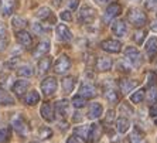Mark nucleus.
<instances>
[{
	"label": "nucleus",
	"instance_id": "obj_48",
	"mask_svg": "<svg viewBox=\"0 0 157 143\" xmlns=\"http://www.w3.org/2000/svg\"><path fill=\"white\" fill-rule=\"evenodd\" d=\"M6 31H7V27H6V24L0 21V37H4Z\"/></svg>",
	"mask_w": 157,
	"mask_h": 143
},
{
	"label": "nucleus",
	"instance_id": "obj_54",
	"mask_svg": "<svg viewBox=\"0 0 157 143\" xmlns=\"http://www.w3.org/2000/svg\"><path fill=\"white\" fill-rule=\"evenodd\" d=\"M0 71H2V64H0Z\"/></svg>",
	"mask_w": 157,
	"mask_h": 143
},
{
	"label": "nucleus",
	"instance_id": "obj_43",
	"mask_svg": "<svg viewBox=\"0 0 157 143\" xmlns=\"http://www.w3.org/2000/svg\"><path fill=\"white\" fill-rule=\"evenodd\" d=\"M61 18L64 20V21H71L72 20V16H71V11L65 10V11H62L61 13Z\"/></svg>",
	"mask_w": 157,
	"mask_h": 143
},
{
	"label": "nucleus",
	"instance_id": "obj_52",
	"mask_svg": "<svg viewBox=\"0 0 157 143\" xmlns=\"http://www.w3.org/2000/svg\"><path fill=\"white\" fill-rule=\"evenodd\" d=\"M151 30H153V31H157V21H154L153 24H151Z\"/></svg>",
	"mask_w": 157,
	"mask_h": 143
},
{
	"label": "nucleus",
	"instance_id": "obj_37",
	"mask_svg": "<svg viewBox=\"0 0 157 143\" xmlns=\"http://www.w3.org/2000/svg\"><path fill=\"white\" fill-rule=\"evenodd\" d=\"M10 140V129L2 128L0 129V143H7Z\"/></svg>",
	"mask_w": 157,
	"mask_h": 143
},
{
	"label": "nucleus",
	"instance_id": "obj_33",
	"mask_svg": "<svg viewBox=\"0 0 157 143\" xmlns=\"http://www.w3.org/2000/svg\"><path fill=\"white\" fill-rule=\"evenodd\" d=\"M143 99H144V89H137L130 96V101L133 103H140V102H143Z\"/></svg>",
	"mask_w": 157,
	"mask_h": 143
},
{
	"label": "nucleus",
	"instance_id": "obj_17",
	"mask_svg": "<svg viewBox=\"0 0 157 143\" xmlns=\"http://www.w3.org/2000/svg\"><path fill=\"white\" fill-rule=\"evenodd\" d=\"M122 13V4L117 3V2H113L112 4L108 6L106 9V13H105V17L106 18H115Z\"/></svg>",
	"mask_w": 157,
	"mask_h": 143
},
{
	"label": "nucleus",
	"instance_id": "obj_41",
	"mask_svg": "<svg viewBox=\"0 0 157 143\" xmlns=\"http://www.w3.org/2000/svg\"><path fill=\"white\" fill-rule=\"evenodd\" d=\"M147 78H149V81H147V87L157 85V75L154 72H149L147 74Z\"/></svg>",
	"mask_w": 157,
	"mask_h": 143
},
{
	"label": "nucleus",
	"instance_id": "obj_40",
	"mask_svg": "<svg viewBox=\"0 0 157 143\" xmlns=\"http://www.w3.org/2000/svg\"><path fill=\"white\" fill-rule=\"evenodd\" d=\"M130 143H144L142 136L137 133V130H133V133L130 135Z\"/></svg>",
	"mask_w": 157,
	"mask_h": 143
},
{
	"label": "nucleus",
	"instance_id": "obj_6",
	"mask_svg": "<svg viewBox=\"0 0 157 143\" xmlns=\"http://www.w3.org/2000/svg\"><path fill=\"white\" fill-rule=\"evenodd\" d=\"M17 9V0H0V14L9 17Z\"/></svg>",
	"mask_w": 157,
	"mask_h": 143
},
{
	"label": "nucleus",
	"instance_id": "obj_25",
	"mask_svg": "<svg viewBox=\"0 0 157 143\" xmlns=\"http://www.w3.org/2000/svg\"><path fill=\"white\" fill-rule=\"evenodd\" d=\"M130 128V122H129L128 118H119L116 121V129L119 133H126L128 132V129Z\"/></svg>",
	"mask_w": 157,
	"mask_h": 143
},
{
	"label": "nucleus",
	"instance_id": "obj_28",
	"mask_svg": "<svg viewBox=\"0 0 157 143\" xmlns=\"http://www.w3.org/2000/svg\"><path fill=\"white\" fill-rule=\"evenodd\" d=\"M102 135V128L99 123H92L91 125V139H92V143L96 142V140L101 137Z\"/></svg>",
	"mask_w": 157,
	"mask_h": 143
},
{
	"label": "nucleus",
	"instance_id": "obj_9",
	"mask_svg": "<svg viewBox=\"0 0 157 143\" xmlns=\"http://www.w3.org/2000/svg\"><path fill=\"white\" fill-rule=\"evenodd\" d=\"M113 65V61L110 57H98L95 63V68L101 72H106V71H109Z\"/></svg>",
	"mask_w": 157,
	"mask_h": 143
},
{
	"label": "nucleus",
	"instance_id": "obj_1",
	"mask_svg": "<svg viewBox=\"0 0 157 143\" xmlns=\"http://www.w3.org/2000/svg\"><path fill=\"white\" fill-rule=\"evenodd\" d=\"M128 20L135 27L143 29V27L146 26L147 17L142 10H139V9H132V10H129V13H128Z\"/></svg>",
	"mask_w": 157,
	"mask_h": 143
},
{
	"label": "nucleus",
	"instance_id": "obj_10",
	"mask_svg": "<svg viewBox=\"0 0 157 143\" xmlns=\"http://www.w3.org/2000/svg\"><path fill=\"white\" fill-rule=\"evenodd\" d=\"M16 40L18 41V44L23 45V47H30L33 44V38H31V34L26 30H20L16 33Z\"/></svg>",
	"mask_w": 157,
	"mask_h": 143
},
{
	"label": "nucleus",
	"instance_id": "obj_51",
	"mask_svg": "<svg viewBox=\"0 0 157 143\" xmlns=\"http://www.w3.org/2000/svg\"><path fill=\"white\" fill-rule=\"evenodd\" d=\"M62 0H52V4H54L55 7H59V4H61Z\"/></svg>",
	"mask_w": 157,
	"mask_h": 143
},
{
	"label": "nucleus",
	"instance_id": "obj_12",
	"mask_svg": "<svg viewBox=\"0 0 157 143\" xmlns=\"http://www.w3.org/2000/svg\"><path fill=\"white\" fill-rule=\"evenodd\" d=\"M30 87V82L26 79H18L16 81L14 84H13V87H11V89H13V92H14L17 96H21L23 94H26L27 89H29Z\"/></svg>",
	"mask_w": 157,
	"mask_h": 143
},
{
	"label": "nucleus",
	"instance_id": "obj_30",
	"mask_svg": "<svg viewBox=\"0 0 157 143\" xmlns=\"http://www.w3.org/2000/svg\"><path fill=\"white\" fill-rule=\"evenodd\" d=\"M147 34V30L146 29H139L135 33V36H133V40H135V43L137 45H142L143 44V40H144V37H146Z\"/></svg>",
	"mask_w": 157,
	"mask_h": 143
},
{
	"label": "nucleus",
	"instance_id": "obj_29",
	"mask_svg": "<svg viewBox=\"0 0 157 143\" xmlns=\"http://www.w3.org/2000/svg\"><path fill=\"white\" fill-rule=\"evenodd\" d=\"M14 99L9 95L3 88H0V105H13Z\"/></svg>",
	"mask_w": 157,
	"mask_h": 143
},
{
	"label": "nucleus",
	"instance_id": "obj_46",
	"mask_svg": "<svg viewBox=\"0 0 157 143\" xmlns=\"http://www.w3.org/2000/svg\"><path fill=\"white\" fill-rule=\"evenodd\" d=\"M115 119V112L113 110H108V115H106V119H105V123L106 122H110Z\"/></svg>",
	"mask_w": 157,
	"mask_h": 143
},
{
	"label": "nucleus",
	"instance_id": "obj_4",
	"mask_svg": "<svg viewBox=\"0 0 157 143\" xmlns=\"http://www.w3.org/2000/svg\"><path fill=\"white\" fill-rule=\"evenodd\" d=\"M57 87H58V84H57V79L54 77H48L41 82V91L45 96L54 95L55 91H57Z\"/></svg>",
	"mask_w": 157,
	"mask_h": 143
},
{
	"label": "nucleus",
	"instance_id": "obj_11",
	"mask_svg": "<svg viewBox=\"0 0 157 143\" xmlns=\"http://www.w3.org/2000/svg\"><path fill=\"white\" fill-rule=\"evenodd\" d=\"M36 16L40 18V20H43V21H50V24H54L55 23L54 14H52V11L48 7H40L37 10Z\"/></svg>",
	"mask_w": 157,
	"mask_h": 143
},
{
	"label": "nucleus",
	"instance_id": "obj_50",
	"mask_svg": "<svg viewBox=\"0 0 157 143\" xmlns=\"http://www.w3.org/2000/svg\"><path fill=\"white\" fill-rule=\"evenodd\" d=\"M96 4H99V6H102V4H105V3H108L109 0H94Z\"/></svg>",
	"mask_w": 157,
	"mask_h": 143
},
{
	"label": "nucleus",
	"instance_id": "obj_32",
	"mask_svg": "<svg viewBox=\"0 0 157 143\" xmlns=\"http://www.w3.org/2000/svg\"><path fill=\"white\" fill-rule=\"evenodd\" d=\"M105 98L108 102L110 103H117L119 102V95H117V92L113 91V89H109V91L105 92Z\"/></svg>",
	"mask_w": 157,
	"mask_h": 143
},
{
	"label": "nucleus",
	"instance_id": "obj_35",
	"mask_svg": "<svg viewBox=\"0 0 157 143\" xmlns=\"http://www.w3.org/2000/svg\"><path fill=\"white\" fill-rule=\"evenodd\" d=\"M11 23H13V27H14V29H18V31L26 27V20H24V18H21V17H18V16L13 17V21H11Z\"/></svg>",
	"mask_w": 157,
	"mask_h": 143
},
{
	"label": "nucleus",
	"instance_id": "obj_34",
	"mask_svg": "<svg viewBox=\"0 0 157 143\" xmlns=\"http://www.w3.org/2000/svg\"><path fill=\"white\" fill-rule=\"evenodd\" d=\"M72 105L75 108H78V109H79V108H84L85 105H86V99L81 95H75L72 98Z\"/></svg>",
	"mask_w": 157,
	"mask_h": 143
},
{
	"label": "nucleus",
	"instance_id": "obj_49",
	"mask_svg": "<svg viewBox=\"0 0 157 143\" xmlns=\"http://www.w3.org/2000/svg\"><path fill=\"white\" fill-rule=\"evenodd\" d=\"M67 143H81V142L78 140V137H75V136H71V137H68Z\"/></svg>",
	"mask_w": 157,
	"mask_h": 143
},
{
	"label": "nucleus",
	"instance_id": "obj_36",
	"mask_svg": "<svg viewBox=\"0 0 157 143\" xmlns=\"http://www.w3.org/2000/svg\"><path fill=\"white\" fill-rule=\"evenodd\" d=\"M38 136H40L41 139H50L52 136V130L47 126H43V128L38 129Z\"/></svg>",
	"mask_w": 157,
	"mask_h": 143
},
{
	"label": "nucleus",
	"instance_id": "obj_3",
	"mask_svg": "<svg viewBox=\"0 0 157 143\" xmlns=\"http://www.w3.org/2000/svg\"><path fill=\"white\" fill-rule=\"evenodd\" d=\"M95 17H96L95 10L92 7H89V6H82L79 13H78V20L82 24H91L95 20Z\"/></svg>",
	"mask_w": 157,
	"mask_h": 143
},
{
	"label": "nucleus",
	"instance_id": "obj_38",
	"mask_svg": "<svg viewBox=\"0 0 157 143\" xmlns=\"http://www.w3.org/2000/svg\"><path fill=\"white\" fill-rule=\"evenodd\" d=\"M147 99H149L150 102H156L157 101V85L149 87V91H147Z\"/></svg>",
	"mask_w": 157,
	"mask_h": 143
},
{
	"label": "nucleus",
	"instance_id": "obj_20",
	"mask_svg": "<svg viewBox=\"0 0 157 143\" xmlns=\"http://www.w3.org/2000/svg\"><path fill=\"white\" fill-rule=\"evenodd\" d=\"M41 116L44 118V121L47 122H52L54 121V112H52V106L51 103L48 102H44L43 105H41Z\"/></svg>",
	"mask_w": 157,
	"mask_h": 143
},
{
	"label": "nucleus",
	"instance_id": "obj_27",
	"mask_svg": "<svg viewBox=\"0 0 157 143\" xmlns=\"http://www.w3.org/2000/svg\"><path fill=\"white\" fill-rule=\"evenodd\" d=\"M74 87H75V79L72 77H65L62 79V89L65 94H71L74 91Z\"/></svg>",
	"mask_w": 157,
	"mask_h": 143
},
{
	"label": "nucleus",
	"instance_id": "obj_18",
	"mask_svg": "<svg viewBox=\"0 0 157 143\" xmlns=\"http://www.w3.org/2000/svg\"><path fill=\"white\" fill-rule=\"evenodd\" d=\"M68 110H70V101L61 99L55 103V112L58 114L59 118H65L68 115Z\"/></svg>",
	"mask_w": 157,
	"mask_h": 143
},
{
	"label": "nucleus",
	"instance_id": "obj_44",
	"mask_svg": "<svg viewBox=\"0 0 157 143\" xmlns=\"http://www.w3.org/2000/svg\"><path fill=\"white\" fill-rule=\"evenodd\" d=\"M78 4H79V0H68V7L71 10H77Z\"/></svg>",
	"mask_w": 157,
	"mask_h": 143
},
{
	"label": "nucleus",
	"instance_id": "obj_24",
	"mask_svg": "<svg viewBox=\"0 0 157 143\" xmlns=\"http://www.w3.org/2000/svg\"><path fill=\"white\" fill-rule=\"evenodd\" d=\"M51 68V57H43L38 61V74H45L48 70Z\"/></svg>",
	"mask_w": 157,
	"mask_h": 143
},
{
	"label": "nucleus",
	"instance_id": "obj_55",
	"mask_svg": "<svg viewBox=\"0 0 157 143\" xmlns=\"http://www.w3.org/2000/svg\"><path fill=\"white\" fill-rule=\"evenodd\" d=\"M30 143H38V142H30Z\"/></svg>",
	"mask_w": 157,
	"mask_h": 143
},
{
	"label": "nucleus",
	"instance_id": "obj_53",
	"mask_svg": "<svg viewBox=\"0 0 157 143\" xmlns=\"http://www.w3.org/2000/svg\"><path fill=\"white\" fill-rule=\"evenodd\" d=\"M129 2H132V3H140L142 0H129Z\"/></svg>",
	"mask_w": 157,
	"mask_h": 143
},
{
	"label": "nucleus",
	"instance_id": "obj_16",
	"mask_svg": "<svg viewBox=\"0 0 157 143\" xmlns=\"http://www.w3.org/2000/svg\"><path fill=\"white\" fill-rule=\"evenodd\" d=\"M112 33H113L116 37H124L126 33H128V26H126V23L122 21V20L113 21V24H112Z\"/></svg>",
	"mask_w": 157,
	"mask_h": 143
},
{
	"label": "nucleus",
	"instance_id": "obj_2",
	"mask_svg": "<svg viewBox=\"0 0 157 143\" xmlns=\"http://www.w3.org/2000/svg\"><path fill=\"white\" fill-rule=\"evenodd\" d=\"M11 126H13V129H14L20 136H26L30 130L29 123H27V121L21 116V115L13 116V119H11Z\"/></svg>",
	"mask_w": 157,
	"mask_h": 143
},
{
	"label": "nucleus",
	"instance_id": "obj_42",
	"mask_svg": "<svg viewBox=\"0 0 157 143\" xmlns=\"http://www.w3.org/2000/svg\"><path fill=\"white\" fill-rule=\"evenodd\" d=\"M144 6H146L147 10H154L157 7V0H146Z\"/></svg>",
	"mask_w": 157,
	"mask_h": 143
},
{
	"label": "nucleus",
	"instance_id": "obj_5",
	"mask_svg": "<svg viewBox=\"0 0 157 143\" xmlns=\"http://www.w3.org/2000/svg\"><path fill=\"white\" fill-rule=\"evenodd\" d=\"M71 68V60L70 57H67L65 54H62L58 57V60L54 64V71L55 74H65L67 71Z\"/></svg>",
	"mask_w": 157,
	"mask_h": 143
},
{
	"label": "nucleus",
	"instance_id": "obj_47",
	"mask_svg": "<svg viewBox=\"0 0 157 143\" xmlns=\"http://www.w3.org/2000/svg\"><path fill=\"white\" fill-rule=\"evenodd\" d=\"M6 47H7V40L4 37H0V51H3Z\"/></svg>",
	"mask_w": 157,
	"mask_h": 143
},
{
	"label": "nucleus",
	"instance_id": "obj_45",
	"mask_svg": "<svg viewBox=\"0 0 157 143\" xmlns=\"http://www.w3.org/2000/svg\"><path fill=\"white\" fill-rule=\"evenodd\" d=\"M149 112H150V115H151V116H157V102H154L153 105L150 106Z\"/></svg>",
	"mask_w": 157,
	"mask_h": 143
},
{
	"label": "nucleus",
	"instance_id": "obj_15",
	"mask_svg": "<svg viewBox=\"0 0 157 143\" xmlns=\"http://www.w3.org/2000/svg\"><path fill=\"white\" fill-rule=\"evenodd\" d=\"M50 48H51L50 41H47V40L41 41V43H38V45L33 50V57H36V58H38V57H44L45 54H48Z\"/></svg>",
	"mask_w": 157,
	"mask_h": 143
},
{
	"label": "nucleus",
	"instance_id": "obj_22",
	"mask_svg": "<svg viewBox=\"0 0 157 143\" xmlns=\"http://www.w3.org/2000/svg\"><path fill=\"white\" fill-rule=\"evenodd\" d=\"M144 47H146V52H147V55H149V58L151 60L154 55L157 54V38H156V37L149 38Z\"/></svg>",
	"mask_w": 157,
	"mask_h": 143
},
{
	"label": "nucleus",
	"instance_id": "obj_31",
	"mask_svg": "<svg viewBox=\"0 0 157 143\" xmlns=\"http://www.w3.org/2000/svg\"><path fill=\"white\" fill-rule=\"evenodd\" d=\"M17 74L20 77H33L34 70L30 65H23V67H18Z\"/></svg>",
	"mask_w": 157,
	"mask_h": 143
},
{
	"label": "nucleus",
	"instance_id": "obj_13",
	"mask_svg": "<svg viewBox=\"0 0 157 143\" xmlns=\"http://www.w3.org/2000/svg\"><path fill=\"white\" fill-rule=\"evenodd\" d=\"M74 133L79 136L81 139H84L85 143H92V139H91V125H89V126H88V125L78 126V128H75Z\"/></svg>",
	"mask_w": 157,
	"mask_h": 143
},
{
	"label": "nucleus",
	"instance_id": "obj_26",
	"mask_svg": "<svg viewBox=\"0 0 157 143\" xmlns=\"http://www.w3.org/2000/svg\"><path fill=\"white\" fill-rule=\"evenodd\" d=\"M24 102L27 105H36V103L40 102V95L37 91H30L27 92V95L24 96Z\"/></svg>",
	"mask_w": 157,
	"mask_h": 143
},
{
	"label": "nucleus",
	"instance_id": "obj_19",
	"mask_svg": "<svg viewBox=\"0 0 157 143\" xmlns=\"http://www.w3.org/2000/svg\"><path fill=\"white\" fill-rule=\"evenodd\" d=\"M103 112V108L101 103L98 102H92L91 105H89V110H88V118L89 119H98L101 115H102Z\"/></svg>",
	"mask_w": 157,
	"mask_h": 143
},
{
	"label": "nucleus",
	"instance_id": "obj_23",
	"mask_svg": "<svg viewBox=\"0 0 157 143\" xmlns=\"http://www.w3.org/2000/svg\"><path fill=\"white\" fill-rule=\"evenodd\" d=\"M136 85H137V82L130 81V79H121V82H119V87H121V91H122V94H123V95L129 94L132 89L135 88Z\"/></svg>",
	"mask_w": 157,
	"mask_h": 143
},
{
	"label": "nucleus",
	"instance_id": "obj_14",
	"mask_svg": "<svg viewBox=\"0 0 157 143\" xmlns=\"http://www.w3.org/2000/svg\"><path fill=\"white\" fill-rule=\"evenodd\" d=\"M57 37H58L61 41H71L72 40V33L71 30L65 26V24H58L57 26Z\"/></svg>",
	"mask_w": 157,
	"mask_h": 143
},
{
	"label": "nucleus",
	"instance_id": "obj_39",
	"mask_svg": "<svg viewBox=\"0 0 157 143\" xmlns=\"http://www.w3.org/2000/svg\"><path fill=\"white\" fill-rule=\"evenodd\" d=\"M33 30H34V33H37V34H44L45 31H48V27H44L43 23H34Z\"/></svg>",
	"mask_w": 157,
	"mask_h": 143
},
{
	"label": "nucleus",
	"instance_id": "obj_7",
	"mask_svg": "<svg viewBox=\"0 0 157 143\" xmlns=\"http://www.w3.org/2000/svg\"><path fill=\"white\" fill-rule=\"evenodd\" d=\"M124 55H126V60L130 61L135 67H139L143 61L142 54H140V51L136 47H128L124 50Z\"/></svg>",
	"mask_w": 157,
	"mask_h": 143
},
{
	"label": "nucleus",
	"instance_id": "obj_21",
	"mask_svg": "<svg viewBox=\"0 0 157 143\" xmlns=\"http://www.w3.org/2000/svg\"><path fill=\"white\" fill-rule=\"evenodd\" d=\"M79 95L84 96L85 99L86 98H94V96L96 95V89L94 85L91 84H82L79 88Z\"/></svg>",
	"mask_w": 157,
	"mask_h": 143
},
{
	"label": "nucleus",
	"instance_id": "obj_8",
	"mask_svg": "<svg viewBox=\"0 0 157 143\" xmlns=\"http://www.w3.org/2000/svg\"><path fill=\"white\" fill-rule=\"evenodd\" d=\"M101 48L103 51L106 52H110V54H116V52H121L122 51V43L117 40H105L101 43Z\"/></svg>",
	"mask_w": 157,
	"mask_h": 143
}]
</instances>
